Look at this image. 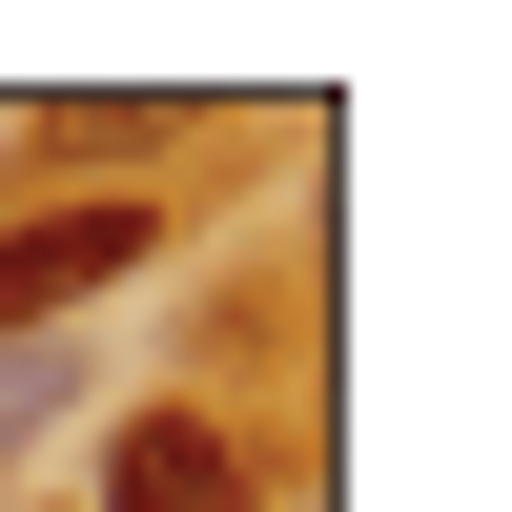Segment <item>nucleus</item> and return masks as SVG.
Returning a JSON list of instances; mask_svg holds the SVG:
<instances>
[{
  "label": "nucleus",
  "mask_w": 512,
  "mask_h": 512,
  "mask_svg": "<svg viewBox=\"0 0 512 512\" xmlns=\"http://www.w3.org/2000/svg\"><path fill=\"white\" fill-rule=\"evenodd\" d=\"M164 267V205L123 185V205H21L0 226V349H62L82 308H123V287Z\"/></svg>",
  "instance_id": "nucleus-1"
},
{
  "label": "nucleus",
  "mask_w": 512,
  "mask_h": 512,
  "mask_svg": "<svg viewBox=\"0 0 512 512\" xmlns=\"http://www.w3.org/2000/svg\"><path fill=\"white\" fill-rule=\"evenodd\" d=\"M103 512H246V431H226V410H123Z\"/></svg>",
  "instance_id": "nucleus-2"
},
{
  "label": "nucleus",
  "mask_w": 512,
  "mask_h": 512,
  "mask_svg": "<svg viewBox=\"0 0 512 512\" xmlns=\"http://www.w3.org/2000/svg\"><path fill=\"white\" fill-rule=\"evenodd\" d=\"M62 410H82V349H0V451L62 431Z\"/></svg>",
  "instance_id": "nucleus-3"
}]
</instances>
